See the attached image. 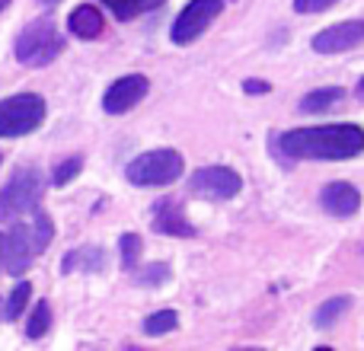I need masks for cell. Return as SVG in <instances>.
I'll list each match as a JSON object with an SVG mask.
<instances>
[{"instance_id":"cell-18","label":"cell","mask_w":364,"mask_h":351,"mask_svg":"<svg viewBox=\"0 0 364 351\" xmlns=\"http://www.w3.org/2000/svg\"><path fill=\"white\" fill-rule=\"evenodd\" d=\"M176 326H179V313H176V310H157V313H151L144 320V333L151 335V339L173 333Z\"/></svg>"},{"instance_id":"cell-16","label":"cell","mask_w":364,"mask_h":351,"mask_svg":"<svg viewBox=\"0 0 364 351\" xmlns=\"http://www.w3.org/2000/svg\"><path fill=\"white\" fill-rule=\"evenodd\" d=\"M102 6H109V10L115 13V19H134L138 13H147L154 10V6H160L164 0H100Z\"/></svg>"},{"instance_id":"cell-21","label":"cell","mask_w":364,"mask_h":351,"mask_svg":"<svg viewBox=\"0 0 364 351\" xmlns=\"http://www.w3.org/2000/svg\"><path fill=\"white\" fill-rule=\"evenodd\" d=\"M119 246H122V265H125L128 271L138 265V259H141V249H144V243H141V237L138 233H125V237L119 239Z\"/></svg>"},{"instance_id":"cell-9","label":"cell","mask_w":364,"mask_h":351,"mask_svg":"<svg viewBox=\"0 0 364 351\" xmlns=\"http://www.w3.org/2000/svg\"><path fill=\"white\" fill-rule=\"evenodd\" d=\"M147 90H151V80H147L144 74L119 77V80L106 90V96H102V109H106L109 115H125V112H132L134 106H141Z\"/></svg>"},{"instance_id":"cell-10","label":"cell","mask_w":364,"mask_h":351,"mask_svg":"<svg viewBox=\"0 0 364 351\" xmlns=\"http://www.w3.org/2000/svg\"><path fill=\"white\" fill-rule=\"evenodd\" d=\"M364 42V19H346L329 29L314 36V51L316 55H342L348 48H358Z\"/></svg>"},{"instance_id":"cell-13","label":"cell","mask_w":364,"mask_h":351,"mask_svg":"<svg viewBox=\"0 0 364 351\" xmlns=\"http://www.w3.org/2000/svg\"><path fill=\"white\" fill-rule=\"evenodd\" d=\"M106 269V252L100 246H80V249H70L61 259V275H74V271H102Z\"/></svg>"},{"instance_id":"cell-26","label":"cell","mask_w":364,"mask_h":351,"mask_svg":"<svg viewBox=\"0 0 364 351\" xmlns=\"http://www.w3.org/2000/svg\"><path fill=\"white\" fill-rule=\"evenodd\" d=\"M0 265H4V233H0Z\"/></svg>"},{"instance_id":"cell-5","label":"cell","mask_w":364,"mask_h":351,"mask_svg":"<svg viewBox=\"0 0 364 351\" xmlns=\"http://www.w3.org/2000/svg\"><path fill=\"white\" fill-rule=\"evenodd\" d=\"M42 188H45V179L38 170H32V166L16 170L13 179L0 188V220L32 214L38 207V201H42Z\"/></svg>"},{"instance_id":"cell-27","label":"cell","mask_w":364,"mask_h":351,"mask_svg":"<svg viewBox=\"0 0 364 351\" xmlns=\"http://www.w3.org/2000/svg\"><path fill=\"white\" fill-rule=\"evenodd\" d=\"M358 96H361V99H364V77H361V80H358Z\"/></svg>"},{"instance_id":"cell-7","label":"cell","mask_w":364,"mask_h":351,"mask_svg":"<svg viewBox=\"0 0 364 351\" xmlns=\"http://www.w3.org/2000/svg\"><path fill=\"white\" fill-rule=\"evenodd\" d=\"M240 188H243V179L230 166H201L186 182V192L205 201H227L240 195Z\"/></svg>"},{"instance_id":"cell-25","label":"cell","mask_w":364,"mask_h":351,"mask_svg":"<svg viewBox=\"0 0 364 351\" xmlns=\"http://www.w3.org/2000/svg\"><path fill=\"white\" fill-rule=\"evenodd\" d=\"M269 90H272L269 80H243V93H250V96H262Z\"/></svg>"},{"instance_id":"cell-14","label":"cell","mask_w":364,"mask_h":351,"mask_svg":"<svg viewBox=\"0 0 364 351\" xmlns=\"http://www.w3.org/2000/svg\"><path fill=\"white\" fill-rule=\"evenodd\" d=\"M102 26H106V19H102V13L96 10L93 4H80L74 13L68 16V29L74 32L77 38H100L102 36Z\"/></svg>"},{"instance_id":"cell-28","label":"cell","mask_w":364,"mask_h":351,"mask_svg":"<svg viewBox=\"0 0 364 351\" xmlns=\"http://www.w3.org/2000/svg\"><path fill=\"white\" fill-rule=\"evenodd\" d=\"M6 4H10V0H0V10H4V6H6Z\"/></svg>"},{"instance_id":"cell-22","label":"cell","mask_w":364,"mask_h":351,"mask_svg":"<svg viewBox=\"0 0 364 351\" xmlns=\"http://www.w3.org/2000/svg\"><path fill=\"white\" fill-rule=\"evenodd\" d=\"M166 278H170V269H166L164 262L144 265V269L138 271V284H144V288H157V284H164Z\"/></svg>"},{"instance_id":"cell-1","label":"cell","mask_w":364,"mask_h":351,"mask_svg":"<svg viewBox=\"0 0 364 351\" xmlns=\"http://www.w3.org/2000/svg\"><path fill=\"white\" fill-rule=\"evenodd\" d=\"M278 151L288 160H352L364 153V128L352 122L291 128L278 138Z\"/></svg>"},{"instance_id":"cell-12","label":"cell","mask_w":364,"mask_h":351,"mask_svg":"<svg viewBox=\"0 0 364 351\" xmlns=\"http://www.w3.org/2000/svg\"><path fill=\"white\" fill-rule=\"evenodd\" d=\"M154 230L166 233V237H195V227L188 224V217L182 214L176 198H164L154 207Z\"/></svg>"},{"instance_id":"cell-29","label":"cell","mask_w":364,"mask_h":351,"mask_svg":"<svg viewBox=\"0 0 364 351\" xmlns=\"http://www.w3.org/2000/svg\"><path fill=\"white\" fill-rule=\"evenodd\" d=\"M42 4H58V0H42Z\"/></svg>"},{"instance_id":"cell-24","label":"cell","mask_w":364,"mask_h":351,"mask_svg":"<svg viewBox=\"0 0 364 351\" xmlns=\"http://www.w3.org/2000/svg\"><path fill=\"white\" fill-rule=\"evenodd\" d=\"M336 4H339V0H294V10L297 13H323Z\"/></svg>"},{"instance_id":"cell-20","label":"cell","mask_w":364,"mask_h":351,"mask_svg":"<svg viewBox=\"0 0 364 351\" xmlns=\"http://www.w3.org/2000/svg\"><path fill=\"white\" fill-rule=\"evenodd\" d=\"M32 297V284L29 281H19L16 288L10 291V297H6V310H4V316L6 320H19L23 316V310H26V301Z\"/></svg>"},{"instance_id":"cell-19","label":"cell","mask_w":364,"mask_h":351,"mask_svg":"<svg viewBox=\"0 0 364 351\" xmlns=\"http://www.w3.org/2000/svg\"><path fill=\"white\" fill-rule=\"evenodd\" d=\"M48 329H51V303L38 301L36 310H32V316H29V323H26V335H29V339H42Z\"/></svg>"},{"instance_id":"cell-8","label":"cell","mask_w":364,"mask_h":351,"mask_svg":"<svg viewBox=\"0 0 364 351\" xmlns=\"http://www.w3.org/2000/svg\"><path fill=\"white\" fill-rule=\"evenodd\" d=\"M220 10H224V0H188L170 29L173 45H192L195 38H201L220 16Z\"/></svg>"},{"instance_id":"cell-2","label":"cell","mask_w":364,"mask_h":351,"mask_svg":"<svg viewBox=\"0 0 364 351\" xmlns=\"http://www.w3.org/2000/svg\"><path fill=\"white\" fill-rule=\"evenodd\" d=\"M55 237V224L51 217L36 207L32 211V220H23V224H13L10 233H4V269L10 275H23L32 265V259L38 252H45V246Z\"/></svg>"},{"instance_id":"cell-4","label":"cell","mask_w":364,"mask_h":351,"mask_svg":"<svg viewBox=\"0 0 364 351\" xmlns=\"http://www.w3.org/2000/svg\"><path fill=\"white\" fill-rule=\"evenodd\" d=\"M64 51V36L58 32V23L51 16H42L29 23L16 38V61L29 68H45Z\"/></svg>"},{"instance_id":"cell-11","label":"cell","mask_w":364,"mask_h":351,"mask_svg":"<svg viewBox=\"0 0 364 351\" xmlns=\"http://www.w3.org/2000/svg\"><path fill=\"white\" fill-rule=\"evenodd\" d=\"M320 207L333 217H352L361 207V192L352 182H329L320 192Z\"/></svg>"},{"instance_id":"cell-23","label":"cell","mask_w":364,"mask_h":351,"mask_svg":"<svg viewBox=\"0 0 364 351\" xmlns=\"http://www.w3.org/2000/svg\"><path fill=\"white\" fill-rule=\"evenodd\" d=\"M80 170H83V160L80 157H70V160H64V163L55 166V176H51V182H55V185H68V182L74 179Z\"/></svg>"},{"instance_id":"cell-6","label":"cell","mask_w":364,"mask_h":351,"mask_svg":"<svg viewBox=\"0 0 364 351\" xmlns=\"http://www.w3.org/2000/svg\"><path fill=\"white\" fill-rule=\"evenodd\" d=\"M45 122V99L38 93H16L0 102V138H23Z\"/></svg>"},{"instance_id":"cell-15","label":"cell","mask_w":364,"mask_h":351,"mask_svg":"<svg viewBox=\"0 0 364 351\" xmlns=\"http://www.w3.org/2000/svg\"><path fill=\"white\" fill-rule=\"evenodd\" d=\"M346 99V90L342 87H323V90H314L301 99V112L304 115H320V112H329V109L342 106Z\"/></svg>"},{"instance_id":"cell-3","label":"cell","mask_w":364,"mask_h":351,"mask_svg":"<svg viewBox=\"0 0 364 351\" xmlns=\"http://www.w3.org/2000/svg\"><path fill=\"white\" fill-rule=\"evenodd\" d=\"M186 173V160L179 151L173 147H157V151H147L141 157H134L128 163V182L141 188H157V185H173L176 179H182Z\"/></svg>"},{"instance_id":"cell-17","label":"cell","mask_w":364,"mask_h":351,"mask_svg":"<svg viewBox=\"0 0 364 351\" xmlns=\"http://www.w3.org/2000/svg\"><path fill=\"white\" fill-rule=\"evenodd\" d=\"M352 307V297H329L326 303H320V310L314 313V323L320 329H333L336 326V320H339L346 310Z\"/></svg>"}]
</instances>
